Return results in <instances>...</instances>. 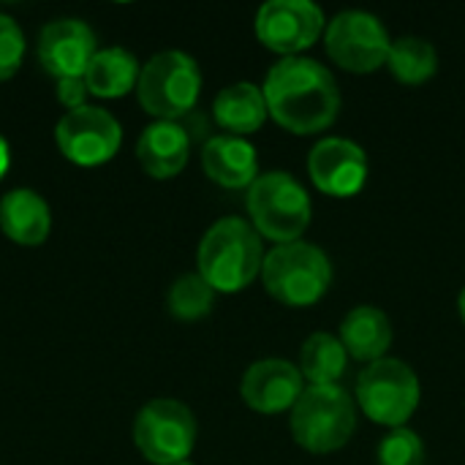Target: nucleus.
Wrapping results in <instances>:
<instances>
[{
  "label": "nucleus",
  "instance_id": "f257e3e1",
  "mask_svg": "<svg viewBox=\"0 0 465 465\" xmlns=\"http://www.w3.org/2000/svg\"><path fill=\"white\" fill-rule=\"evenodd\" d=\"M270 117L289 134L311 136L327 131L341 114L335 74L313 57L278 60L262 84Z\"/></svg>",
  "mask_w": 465,
  "mask_h": 465
},
{
  "label": "nucleus",
  "instance_id": "f03ea898",
  "mask_svg": "<svg viewBox=\"0 0 465 465\" xmlns=\"http://www.w3.org/2000/svg\"><path fill=\"white\" fill-rule=\"evenodd\" d=\"M262 234L245 218L215 221L196 251V272L221 294H237L248 289L264 264Z\"/></svg>",
  "mask_w": 465,
  "mask_h": 465
},
{
  "label": "nucleus",
  "instance_id": "7ed1b4c3",
  "mask_svg": "<svg viewBox=\"0 0 465 465\" xmlns=\"http://www.w3.org/2000/svg\"><path fill=\"white\" fill-rule=\"evenodd\" d=\"M262 283L267 294L286 308L316 305L332 283V264L313 242L275 245L262 264Z\"/></svg>",
  "mask_w": 465,
  "mask_h": 465
},
{
  "label": "nucleus",
  "instance_id": "20e7f679",
  "mask_svg": "<svg viewBox=\"0 0 465 465\" xmlns=\"http://www.w3.org/2000/svg\"><path fill=\"white\" fill-rule=\"evenodd\" d=\"M245 204L251 226L262 234V240H272L275 245L302 240L313 218L308 191L286 172L259 174L248 188Z\"/></svg>",
  "mask_w": 465,
  "mask_h": 465
},
{
  "label": "nucleus",
  "instance_id": "39448f33",
  "mask_svg": "<svg viewBox=\"0 0 465 465\" xmlns=\"http://www.w3.org/2000/svg\"><path fill=\"white\" fill-rule=\"evenodd\" d=\"M292 439L311 455H330L343 450L357 428L354 398L341 387H305L292 409Z\"/></svg>",
  "mask_w": 465,
  "mask_h": 465
},
{
  "label": "nucleus",
  "instance_id": "423d86ee",
  "mask_svg": "<svg viewBox=\"0 0 465 465\" xmlns=\"http://www.w3.org/2000/svg\"><path fill=\"white\" fill-rule=\"evenodd\" d=\"M202 93V71L199 63L180 52V49H163L153 54L136 82L139 104L147 114L158 120H180L185 117Z\"/></svg>",
  "mask_w": 465,
  "mask_h": 465
},
{
  "label": "nucleus",
  "instance_id": "0eeeda50",
  "mask_svg": "<svg viewBox=\"0 0 465 465\" xmlns=\"http://www.w3.org/2000/svg\"><path fill=\"white\" fill-rule=\"evenodd\" d=\"M422 401V384L403 360H379L357 379L360 411L381 428H406Z\"/></svg>",
  "mask_w": 465,
  "mask_h": 465
},
{
  "label": "nucleus",
  "instance_id": "6e6552de",
  "mask_svg": "<svg viewBox=\"0 0 465 465\" xmlns=\"http://www.w3.org/2000/svg\"><path fill=\"white\" fill-rule=\"evenodd\" d=\"M324 49L338 68L349 74H373L387 65L392 38L379 16L349 8L327 22Z\"/></svg>",
  "mask_w": 465,
  "mask_h": 465
},
{
  "label": "nucleus",
  "instance_id": "1a4fd4ad",
  "mask_svg": "<svg viewBox=\"0 0 465 465\" xmlns=\"http://www.w3.org/2000/svg\"><path fill=\"white\" fill-rule=\"evenodd\" d=\"M134 441L144 460L172 465L188 460L196 444V420L191 409L172 398L150 401L134 420Z\"/></svg>",
  "mask_w": 465,
  "mask_h": 465
},
{
  "label": "nucleus",
  "instance_id": "9d476101",
  "mask_svg": "<svg viewBox=\"0 0 465 465\" xmlns=\"http://www.w3.org/2000/svg\"><path fill=\"white\" fill-rule=\"evenodd\" d=\"M57 150L79 166H98L117 155L123 144V128L117 117L101 106H79L65 112L54 125Z\"/></svg>",
  "mask_w": 465,
  "mask_h": 465
},
{
  "label": "nucleus",
  "instance_id": "9b49d317",
  "mask_svg": "<svg viewBox=\"0 0 465 465\" xmlns=\"http://www.w3.org/2000/svg\"><path fill=\"white\" fill-rule=\"evenodd\" d=\"M327 30L324 11L308 0H270L256 11V38L275 54L300 57Z\"/></svg>",
  "mask_w": 465,
  "mask_h": 465
},
{
  "label": "nucleus",
  "instance_id": "f8f14e48",
  "mask_svg": "<svg viewBox=\"0 0 465 465\" xmlns=\"http://www.w3.org/2000/svg\"><path fill=\"white\" fill-rule=\"evenodd\" d=\"M308 174L313 185L335 199L357 196L368 180L365 150L343 136H327L308 153Z\"/></svg>",
  "mask_w": 465,
  "mask_h": 465
},
{
  "label": "nucleus",
  "instance_id": "ddd939ff",
  "mask_svg": "<svg viewBox=\"0 0 465 465\" xmlns=\"http://www.w3.org/2000/svg\"><path fill=\"white\" fill-rule=\"evenodd\" d=\"M95 52V33L82 19H52L38 33V60L54 79L84 76Z\"/></svg>",
  "mask_w": 465,
  "mask_h": 465
},
{
  "label": "nucleus",
  "instance_id": "4468645a",
  "mask_svg": "<svg viewBox=\"0 0 465 465\" xmlns=\"http://www.w3.org/2000/svg\"><path fill=\"white\" fill-rule=\"evenodd\" d=\"M305 392V379L297 365L286 360H259L240 381L242 403L264 417L292 411Z\"/></svg>",
  "mask_w": 465,
  "mask_h": 465
},
{
  "label": "nucleus",
  "instance_id": "2eb2a0df",
  "mask_svg": "<svg viewBox=\"0 0 465 465\" xmlns=\"http://www.w3.org/2000/svg\"><path fill=\"white\" fill-rule=\"evenodd\" d=\"M191 155V134L180 120H155L150 123L139 142H136V158L142 169L155 180L177 177Z\"/></svg>",
  "mask_w": 465,
  "mask_h": 465
},
{
  "label": "nucleus",
  "instance_id": "dca6fc26",
  "mask_svg": "<svg viewBox=\"0 0 465 465\" xmlns=\"http://www.w3.org/2000/svg\"><path fill=\"white\" fill-rule=\"evenodd\" d=\"M202 169L221 188L229 191L251 188L259 177L256 147L242 136H229V134L210 136L202 147Z\"/></svg>",
  "mask_w": 465,
  "mask_h": 465
},
{
  "label": "nucleus",
  "instance_id": "f3484780",
  "mask_svg": "<svg viewBox=\"0 0 465 465\" xmlns=\"http://www.w3.org/2000/svg\"><path fill=\"white\" fill-rule=\"evenodd\" d=\"M338 338H341L349 360L373 365V362L384 360V354L392 346V324L384 311H379L373 305H357L354 311H349L343 316Z\"/></svg>",
  "mask_w": 465,
  "mask_h": 465
},
{
  "label": "nucleus",
  "instance_id": "a211bd4d",
  "mask_svg": "<svg viewBox=\"0 0 465 465\" xmlns=\"http://www.w3.org/2000/svg\"><path fill=\"white\" fill-rule=\"evenodd\" d=\"M0 229L16 245H41L52 229V213L33 188H14L0 199Z\"/></svg>",
  "mask_w": 465,
  "mask_h": 465
},
{
  "label": "nucleus",
  "instance_id": "6ab92c4d",
  "mask_svg": "<svg viewBox=\"0 0 465 465\" xmlns=\"http://www.w3.org/2000/svg\"><path fill=\"white\" fill-rule=\"evenodd\" d=\"M213 117L229 136L256 134L270 117L264 90L253 82H234L223 87L213 101Z\"/></svg>",
  "mask_w": 465,
  "mask_h": 465
},
{
  "label": "nucleus",
  "instance_id": "aec40b11",
  "mask_svg": "<svg viewBox=\"0 0 465 465\" xmlns=\"http://www.w3.org/2000/svg\"><path fill=\"white\" fill-rule=\"evenodd\" d=\"M139 63L123 46L98 49L84 71V84L98 98H120L139 82Z\"/></svg>",
  "mask_w": 465,
  "mask_h": 465
},
{
  "label": "nucleus",
  "instance_id": "412c9836",
  "mask_svg": "<svg viewBox=\"0 0 465 465\" xmlns=\"http://www.w3.org/2000/svg\"><path fill=\"white\" fill-rule=\"evenodd\" d=\"M349 354L332 332H313L300 349V373L308 387H332L343 379Z\"/></svg>",
  "mask_w": 465,
  "mask_h": 465
},
{
  "label": "nucleus",
  "instance_id": "4be33fe9",
  "mask_svg": "<svg viewBox=\"0 0 465 465\" xmlns=\"http://www.w3.org/2000/svg\"><path fill=\"white\" fill-rule=\"evenodd\" d=\"M387 68L390 74L409 87L425 84L428 79L436 76L439 71V52L428 38L420 35H403L398 41H392L390 57H387Z\"/></svg>",
  "mask_w": 465,
  "mask_h": 465
},
{
  "label": "nucleus",
  "instance_id": "5701e85b",
  "mask_svg": "<svg viewBox=\"0 0 465 465\" xmlns=\"http://www.w3.org/2000/svg\"><path fill=\"white\" fill-rule=\"evenodd\" d=\"M215 294L218 292L199 272H185L172 283L166 294V308L180 322H196L213 311Z\"/></svg>",
  "mask_w": 465,
  "mask_h": 465
},
{
  "label": "nucleus",
  "instance_id": "b1692460",
  "mask_svg": "<svg viewBox=\"0 0 465 465\" xmlns=\"http://www.w3.org/2000/svg\"><path fill=\"white\" fill-rule=\"evenodd\" d=\"M376 460L379 465H425V444L414 430L395 428L381 439Z\"/></svg>",
  "mask_w": 465,
  "mask_h": 465
},
{
  "label": "nucleus",
  "instance_id": "393cba45",
  "mask_svg": "<svg viewBox=\"0 0 465 465\" xmlns=\"http://www.w3.org/2000/svg\"><path fill=\"white\" fill-rule=\"evenodd\" d=\"M22 57H25V33L8 14H0V82L11 79L19 71Z\"/></svg>",
  "mask_w": 465,
  "mask_h": 465
},
{
  "label": "nucleus",
  "instance_id": "a878e982",
  "mask_svg": "<svg viewBox=\"0 0 465 465\" xmlns=\"http://www.w3.org/2000/svg\"><path fill=\"white\" fill-rule=\"evenodd\" d=\"M87 84L84 76H74V79H57V101L71 112L84 106V95H87Z\"/></svg>",
  "mask_w": 465,
  "mask_h": 465
},
{
  "label": "nucleus",
  "instance_id": "bb28decb",
  "mask_svg": "<svg viewBox=\"0 0 465 465\" xmlns=\"http://www.w3.org/2000/svg\"><path fill=\"white\" fill-rule=\"evenodd\" d=\"M8 163H11V153H8V142L0 136V180H3V174L8 172Z\"/></svg>",
  "mask_w": 465,
  "mask_h": 465
},
{
  "label": "nucleus",
  "instance_id": "cd10ccee",
  "mask_svg": "<svg viewBox=\"0 0 465 465\" xmlns=\"http://www.w3.org/2000/svg\"><path fill=\"white\" fill-rule=\"evenodd\" d=\"M458 311H460V319H463L465 324V289L460 292V297H458Z\"/></svg>",
  "mask_w": 465,
  "mask_h": 465
},
{
  "label": "nucleus",
  "instance_id": "c85d7f7f",
  "mask_svg": "<svg viewBox=\"0 0 465 465\" xmlns=\"http://www.w3.org/2000/svg\"><path fill=\"white\" fill-rule=\"evenodd\" d=\"M172 465H193L191 460H180V463H172Z\"/></svg>",
  "mask_w": 465,
  "mask_h": 465
}]
</instances>
